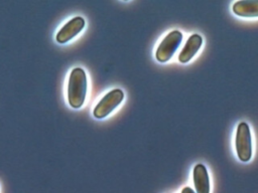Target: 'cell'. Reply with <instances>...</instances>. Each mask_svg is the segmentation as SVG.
Returning a JSON list of instances; mask_svg holds the SVG:
<instances>
[{
	"mask_svg": "<svg viewBox=\"0 0 258 193\" xmlns=\"http://www.w3.org/2000/svg\"><path fill=\"white\" fill-rule=\"evenodd\" d=\"M124 92L120 88H114L107 92L96 105L93 115L96 119H104L109 116L123 101Z\"/></svg>",
	"mask_w": 258,
	"mask_h": 193,
	"instance_id": "obj_4",
	"label": "cell"
},
{
	"mask_svg": "<svg viewBox=\"0 0 258 193\" xmlns=\"http://www.w3.org/2000/svg\"><path fill=\"white\" fill-rule=\"evenodd\" d=\"M181 192H182V193H185V192H188V193H194L195 191H194L191 188H189V187H184V188L181 190Z\"/></svg>",
	"mask_w": 258,
	"mask_h": 193,
	"instance_id": "obj_9",
	"label": "cell"
},
{
	"mask_svg": "<svg viewBox=\"0 0 258 193\" xmlns=\"http://www.w3.org/2000/svg\"><path fill=\"white\" fill-rule=\"evenodd\" d=\"M235 148L237 156L240 161H250L252 157V138L250 128L248 124L245 122H241L237 127Z\"/></svg>",
	"mask_w": 258,
	"mask_h": 193,
	"instance_id": "obj_2",
	"label": "cell"
},
{
	"mask_svg": "<svg viewBox=\"0 0 258 193\" xmlns=\"http://www.w3.org/2000/svg\"><path fill=\"white\" fill-rule=\"evenodd\" d=\"M88 88L87 75L83 68L75 67L69 77L68 102L74 109H80L86 100Z\"/></svg>",
	"mask_w": 258,
	"mask_h": 193,
	"instance_id": "obj_1",
	"label": "cell"
},
{
	"mask_svg": "<svg viewBox=\"0 0 258 193\" xmlns=\"http://www.w3.org/2000/svg\"><path fill=\"white\" fill-rule=\"evenodd\" d=\"M192 181L198 193L210 192L209 173L204 164H197L192 170Z\"/></svg>",
	"mask_w": 258,
	"mask_h": 193,
	"instance_id": "obj_7",
	"label": "cell"
},
{
	"mask_svg": "<svg viewBox=\"0 0 258 193\" xmlns=\"http://www.w3.org/2000/svg\"><path fill=\"white\" fill-rule=\"evenodd\" d=\"M124 1H127V0H124Z\"/></svg>",
	"mask_w": 258,
	"mask_h": 193,
	"instance_id": "obj_10",
	"label": "cell"
},
{
	"mask_svg": "<svg viewBox=\"0 0 258 193\" xmlns=\"http://www.w3.org/2000/svg\"><path fill=\"white\" fill-rule=\"evenodd\" d=\"M182 40V33L179 30L170 31L159 43L155 51V58L159 62L168 61L176 49L180 45Z\"/></svg>",
	"mask_w": 258,
	"mask_h": 193,
	"instance_id": "obj_3",
	"label": "cell"
},
{
	"mask_svg": "<svg viewBox=\"0 0 258 193\" xmlns=\"http://www.w3.org/2000/svg\"><path fill=\"white\" fill-rule=\"evenodd\" d=\"M85 27V19L81 16H76L68 21L57 32L55 40L58 43H67L76 37Z\"/></svg>",
	"mask_w": 258,
	"mask_h": 193,
	"instance_id": "obj_5",
	"label": "cell"
},
{
	"mask_svg": "<svg viewBox=\"0 0 258 193\" xmlns=\"http://www.w3.org/2000/svg\"><path fill=\"white\" fill-rule=\"evenodd\" d=\"M202 44H203L202 36L200 34H197V33L191 34L187 38L184 46L182 47V49H181V51L178 55V60L181 63L188 62L197 54V52L200 50Z\"/></svg>",
	"mask_w": 258,
	"mask_h": 193,
	"instance_id": "obj_6",
	"label": "cell"
},
{
	"mask_svg": "<svg viewBox=\"0 0 258 193\" xmlns=\"http://www.w3.org/2000/svg\"><path fill=\"white\" fill-rule=\"evenodd\" d=\"M234 14L244 18L258 17V0H238L233 6Z\"/></svg>",
	"mask_w": 258,
	"mask_h": 193,
	"instance_id": "obj_8",
	"label": "cell"
}]
</instances>
